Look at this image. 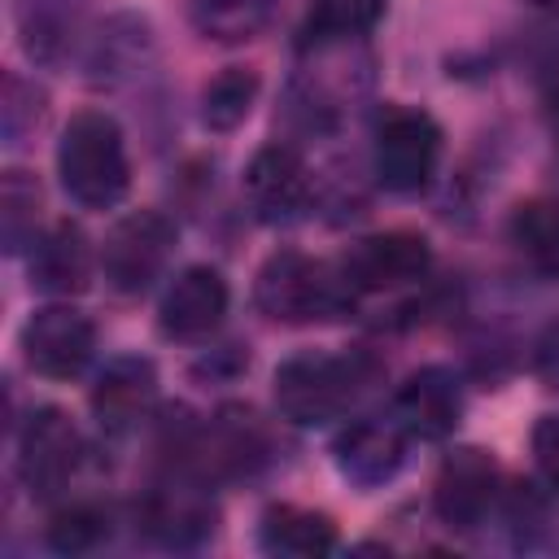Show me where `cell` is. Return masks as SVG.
Listing matches in <instances>:
<instances>
[{
  "mask_svg": "<svg viewBox=\"0 0 559 559\" xmlns=\"http://www.w3.org/2000/svg\"><path fill=\"white\" fill-rule=\"evenodd\" d=\"M183 450L192 454L201 476H245V472H253L266 459V432H262L253 411L227 406Z\"/></svg>",
  "mask_w": 559,
  "mask_h": 559,
  "instance_id": "11",
  "label": "cell"
},
{
  "mask_svg": "<svg viewBox=\"0 0 559 559\" xmlns=\"http://www.w3.org/2000/svg\"><path fill=\"white\" fill-rule=\"evenodd\" d=\"M79 459H83V437L70 424V415L57 411V406H39L26 419L22 437H17V472H22V485L31 493H39V498H52L79 472Z\"/></svg>",
  "mask_w": 559,
  "mask_h": 559,
  "instance_id": "6",
  "label": "cell"
},
{
  "mask_svg": "<svg viewBox=\"0 0 559 559\" xmlns=\"http://www.w3.org/2000/svg\"><path fill=\"white\" fill-rule=\"evenodd\" d=\"M271 13H275V0H192L188 9L197 35L214 44H245L262 35Z\"/></svg>",
  "mask_w": 559,
  "mask_h": 559,
  "instance_id": "20",
  "label": "cell"
},
{
  "mask_svg": "<svg viewBox=\"0 0 559 559\" xmlns=\"http://www.w3.org/2000/svg\"><path fill=\"white\" fill-rule=\"evenodd\" d=\"M402 459H406V428L397 419H358L336 441V467L358 489H376L393 480Z\"/></svg>",
  "mask_w": 559,
  "mask_h": 559,
  "instance_id": "13",
  "label": "cell"
},
{
  "mask_svg": "<svg viewBox=\"0 0 559 559\" xmlns=\"http://www.w3.org/2000/svg\"><path fill=\"white\" fill-rule=\"evenodd\" d=\"M371 380L376 362L367 354H293L275 367V406L301 428L328 424L345 415Z\"/></svg>",
  "mask_w": 559,
  "mask_h": 559,
  "instance_id": "3",
  "label": "cell"
},
{
  "mask_svg": "<svg viewBox=\"0 0 559 559\" xmlns=\"http://www.w3.org/2000/svg\"><path fill=\"white\" fill-rule=\"evenodd\" d=\"M528 4H537V9H559V0H528Z\"/></svg>",
  "mask_w": 559,
  "mask_h": 559,
  "instance_id": "29",
  "label": "cell"
},
{
  "mask_svg": "<svg viewBox=\"0 0 559 559\" xmlns=\"http://www.w3.org/2000/svg\"><path fill=\"white\" fill-rule=\"evenodd\" d=\"M258 70H249V66H227V70H218L205 87H201V122L210 127V131H236L245 118H249V109H253V100H258Z\"/></svg>",
  "mask_w": 559,
  "mask_h": 559,
  "instance_id": "22",
  "label": "cell"
},
{
  "mask_svg": "<svg viewBox=\"0 0 559 559\" xmlns=\"http://www.w3.org/2000/svg\"><path fill=\"white\" fill-rule=\"evenodd\" d=\"M144 528L166 546H188L214 533V502L197 485H166L144 502Z\"/></svg>",
  "mask_w": 559,
  "mask_h": 559,
  "instance_id": "17",
  "label": "cell"
},
{
  "mask_svg": "<svg viewBox=\"0 0 559 559\" xmlns=\"http://www.w3.org/2000/svg\"><path fill=\"white\" fill-rule=\"evenodd\" d=\"M153 402H157V367L148 358H140V354L114 358L100 371L96 389H92V411H96L105 432L135 428L153 411Z\"/></svg>",
  "mask_w": 559,
  "mask_h": 559,
  "instance_id": "15",
  "label": "cell"
},
{
  "mask_svg": "<svg viewBox=\"0 0 559 559\" xmlns=\"http://www.w3.org/2000/svg\"><path fill=\"white\" fill-rule=\"evenodd\" d=\"M57 175L70 201L83 210H109L131 188V162L122 144V127L105 109H79L57 144Z\"/></svg>",
  "mask_w": 559,
  "mask_h": 559,
  "instance_id": "1",
  "label": "cell"
},
{
  "mask_svg": "<svg viewBox=\"0 0 559 559\" xmlns=\"http://www.w3.org/2000/svg\"><path fill=\"white\" fill-rule=\"evenodd\" d=\"M533 376H537L550 393H559V323H550V328L537 336V345H533Z\"/></svg>",
  "mask_w": 559,
  "mask_h": 559,
  "instance_id": "28",
  "label": "cell"
},
{
  "mask_svg": "<svg viewBox=\"0 0 559 559\" xmlns=\"http://www.w3.org/2000/svg\"><path fill=\"white\" fill-rule=\"evenodd\" d=\"M35 214H39V183L26 170H4L0 183V231L4 249L17 253L35 240Z\"/></svg>",
  "mask_w": 559,
  "mask_h": 559,
  "instance_id": "23",
  "label": "cell"
},
{
  "mask_svg": "<svg viewBox=\"0 0 559 559\" xmlns=\"http://www.w3.org/2000/svg\"><path fill=\"white\" fill-rule=\"evenodd\" d=\"M511 240L542 275H559V201H520L511 210Z\"/></svg>",
  "mask_w": 559,
  "mask_h": 559,
  "instance_id": "21",
  "label": "cell"
},
{
  "mask_svg": "<svg viewBox=\"0 0 559 559\" xmlns=\"http://www.w3.org/2000/svg\"><path fill=\"white\" fill-rule=\"evenodd\" d=\"M79 9H83V0H13L26 57L31 61H57L66 52V44L74 39Z\"/></svg>",
  "mask_w": 559,
  "mask_h": 559,
  "instance_id": "19",
  "label": "cell"
},
{
  "mask_svg": "<svg viewBox=\"0 0 559 559\" xmlns=\"http://www.w3.org/2000/svg\"><path fill=\"white\" fill-rule=\"evenodd\" d=\"M380 13V0H319L314 17H310V31H306V44H319V39H349L358 31H367Z\"/></svg>",
  "mask_w": 559,
  "mask_h": 559,
  "instance_id": "25",
  "label": "cell"
},
{
  "mask_svg": "<svg viewBox=\"0 0 559 559\" xmlns=\"http://www.w3.org/2000/svg\"><path fill=\"white\" fill-rule=\"evenodd\" d=\"M432 266V249L419 231H380V236H362L358 245H349V253L341 258L345 280L354 284V293H380V288H397L419 280Z\"/></svg>",
  "mask_w": 559,
  "mask_h": 559,
  "instance_id": "8",
  "label": "cell"
},
{
  "mask_svg": "<svg viewBox=\"0 0 559 559\" xmlns=\"http://www.w3.org/2000/svg\"><path fill=\"white\" fill-rule=\"evenodd\" d=\"M92 349H96V328L74 306H44L22 328L26 367L39 371V376H48V380L79 376L92 362Z\"/></svg>",
  "mask_w": 559,
  "mask_h": 559,
  "instance_id": "7",
  "label": "cell"
},
{
  "mask_svg": "<svg viewBox=\"0 0 559 559\" xmlns=\"http://www.w3.org/2000/svg\"><path fill=\"white\" fill-rule=\"evenodd\" d=\"M262 546L275 555L314 559V555H328L336 546V524L323 511L280 502V507H266V515H262Z\"/></svg>",
  "mask_w": 559,
  "mask_h": 559,
  "instance_id": "18",
  "label": "cell"
},
{
  "mask_svg": "<svg viewBox=\"0 0 559 559\" xmlns=\"http://www.w3.org/2000/svg\"><path fill=\"white\" fill-rule=\"evenodd\" d=\"M175 249V223L162 210H135L118 218L100 245V271L114 293H144Z\"/></svg>",
  "mask_w": 559,
  "mask_h": 559,
  "instance_id": "4",
  "label": "cell"
},
{
  "mask_svg": "<svg viewBox=\"0 0 559 559\" xmlns=\"http://www.w3.org/2000/svg\"><path fill=\"white\" fill-rule=\"evenodd\" d=\"M354 284L341 266L306 258L297 249H280L262 262L253 280V301L275 323H319L354 310Z\"/></svg>",
  "mask_w": 559,
  "mask_h": 559,
  "instance_id": "2",
  "label": "cell"
},
{
  "mask_svg": "<svg viewBox=\"0 0 559 559\" xmlns=\"http://www.w3.org/2000/svg\"><path fill=\"white\" fill-rule=\"evenodd\" d=\"M498 498V463L489 450H454L432 485V507L450 528H476Z\"/></svg>",
  "mask_w": 559,
  "mask_h": 559,
  "instance_id": "9",
  "label": "cell"
},
{
  "mask_svg": "<svg viewBox=\"0 0 559 559\" xmlns=\"http://www.w3.org/2000/svg\"><path fill=\"white\" fill-rule=\"evenodd\" d=\"M0 118H4V140L17 144L26 127H35L44 118V92H35V83H22L17 74L4 79V105H0Z\"/></svg>",
  "mask_w": 559,
  "mask_h": 559,
  "instance_id": "26",
  "label": "cell"
},
{
  "mask_svg": "<svg viewBox=\"0 0 559 559\" xmlns=\"http://www.w3.org/2000/svg\"><path fill=\"white\" fill-rule=\"evenodd\" d=\"M109 528H114V520H109L105 507L70 502L48 520V546L61 550V555H83V550H96L109 537Z\"/></svg>",
  "mask_w": 559,
  "mask_h": 559,
  "instance_id": "24",
  "label": "cell"
},
{
  "mask_svg": "<svg viewBox=\"0 0 559 559\" xmlns=\"http://www.w3.org/2000/svg\"><path fill=\"white\" fill-rule=\"evenodd\" d=\"M441 162V127L424 109H389L376 131V179L389 192H424Z\"/></svg>",
  "mask_w": 559,
  "mask_h": 559,
  "instance_id": "5",
  "label": "cell"
},
{
  "mask_svg": "<svg viewBox=\"0 0 559 559\" xmlns=\"http://www.w3.org/2000/svg\"><path fill=\"white\" fill-rule=\"evenodd\" d=\"M533 459L550 489H559V415H542L533 424Z\"/></svg>",
  "mask_w": 559,
  "mask_h": 559,
  "instance_id": "27",
  "label": "cell"
},
{
  "mask_svg": "<svg viewBox=\"0 0 559 559\" xmlns=\"http://www.w3.org/2000/svg\"><path fill=\"white\" fill-rule=\"evenodd\" d=\"M227 314V280L214 266H183L157 306V328L170 341H205Z\"/></svg>",
  "mask_w": 559,
  "mask_h": 559,
  "instance_id": "10",
  "label": "cell"
},
{
  "mask_svg": "<svg viewBox=\"0 0 559 559\" xmlns=\"http://www.w3.org/2000/svg\"><path fill=\"white\" fill-rule=\"evenodd\" d=\"M245 197L262 218H293L310 197V170L293 144H266L245 166Z\"/></svg>",
  "mask_w": 559,
  "mask_h": 559,
  "instance_id": "14",
  "label": "cell"
},
{
  "mask_svg": "<svg viewBox=\"0 0 559 559\" xmlns=\"http://www.w3.org/2000/svg\"><path fill=\"white\" fill-rule=\"evenodd\" d=\"M459 415H463V393H459V380L445 367H419V371H411L406 384L393 397V419L411 437H424V441L450 437L454 424H459Z\"/></svg>",
  "mask_w": 559,
  "mask_h": 559,
  "instance_id": "12",
  "label": "cell"
},
{
  "mask_svg": "<svg viewBox=\"0 0 559 559\" xmlns=\"http://www.w3.org/2000/svg\"><path fill=\"white\" fill-rule=\"evenodd\" d=\"M92 280V245L83 236V227L74 223H57L48 236L35 240L31 253V284L57 297L83 293Z\"/></svg>",
  "mask_w": 559,
  "mask_h": 559,
  "instance_id": "16",
  "label": "cell"
}]
</instances>
